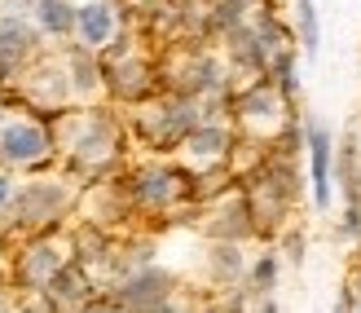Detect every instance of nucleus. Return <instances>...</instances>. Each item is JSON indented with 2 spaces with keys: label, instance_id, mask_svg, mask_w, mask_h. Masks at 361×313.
<instances>
[{
  "label": "nucleus",
  "instance_id": "nucleus-9",
  "mask_svg": "<svg viewBox=\"0 0 361 313\" xmlns=\"http://www.w3.org/2000/svg\"><path fill=\"white\" fill-rule=\"evenodd\" d=\"M282 93H278V84L274 80H264V84H251L247 93L238 98V115L243 119H274L278 110H282Z\"/></svg>",
  "mask_w": 361,
  "mask_h": 313
},
{
  "label": "nucleus",
  "instance_id": "nucleus-16",
  "mask_svg": "<svg viewBox=\"0 0 361 313\" xmlns=\"http://www.w3.org/2000/svg\"><path fill=\"white\" fill-rule=\"evenodd\" d=\"M304 247H309V243H304V234L300 230H291V234H286V261H304Z\"/></svg>",
  "mask_w": 361,
  "mask_h": 313
},
{
  "label": "nucleus",
  "instance_id": "nucleus-17",
  "mask_svg": "<svg viewBox=\"0 0 361 313\" xmlns=\"http://www.w3.org/2000/svg\"><path fill=\"white\" fill-rule=\"evenodd\" d=\"M13 194H18V190H13V177H9V172H0V212L13 208Z\"/></svg>",
  "mask_w": 361,
  "mask_h": 313
},
{
  "label": "nucleus",
  "instance_id": "nucleus-2",
  "mask_svg": "<svg viewBox=\"0 0 361 313\" xmlns=\"http://www.w3.org/2000/svg\"><path fill=\"white\" fill-rule=\"evenodd\" d=\"M49 155V133L31 119H9L0 124V159L18 163V168H31Z\"/></svg>",
  "mask_w": 361,
  "mask_h": 313
},
{
  "label": "nucleus",
  "instance_id": "nucleus-6",
  "mask_svg": "<svg viewBox=\"0 0 361 313\" xmlns=\"http://www.w3.org/2000/svg\"><path fill=\"white\" fill-rule=\"evenodd\" d=\"M115 27H119V18H115L111 0H88V5H80V23H75L80 45H88V49L111 45L115 40Z\"/></svg>",
  "mask_w": 361,
  "mask_h": 313
},
{
  "label": "nucleus",
  "instance_id": "nucleus-7",
  "mask_svg": "<svg viewBox=\"0 0 361 313\" xmlns=\"http://www.w3.org/2000/svg\"><path fill=\"white\" fill-rule=\"evenodd\" d=\"M31 18H35V27L44 35H71L75 23H80V9L71 5V0H35Z\"/></svg>",
  "mask_w": 361,
  "mask_h": 313
},
{
  "label": "nucleus",
  "instance_id": "nucleus-1",
  "mask_svg": "<svg viewBox=\"0 0 361 313\" xmlns=\"http://www.w3.org/2000/svg\"><path fill=\"white\" fill-rule=\"evenodd\" d=\"M304 155H309V177H313V208H331V172H335V133L322 119L304 124Z\"/></svg>",
  "mask_w": 361,
  "mask_h": 313
},
{
  "label": "nucleus",
  "instance_id": "nucleus-20",
  "mask_svg": "<svg viewBox=\"0 0 361 313\" xmlns=\"http://www.w3.org/2000/svg\"><path fill=\"white\" fill-rule=\"evenodd\" d=\"M357 313H361V305H357Z\"/></svg>",
  "mask_w": 361,
  "mask_h": 313
},
{
  "label": "nucleus",
  "instance_id": "nucleus-12",
  "mask_svg": "<svg viewBox=\"0 0 361 313\" xmlns=\"http://www.w3.org/2000/svg\"><path fill=\"white\" fill-rule=\"evenodd\" d=\"M66 66H71V88H75V93H97V84H102L106 71H97V58L88 53V45L71 49L66 53Z\"/></svg>",
  "mask_w": 361,
  "mask_h": 313
},
{
  "label": "nucleus",
  "instance_id": "nucleus-4",
  "mask_svg": "<svg viewBox=\"0 0 361 313\" xmlns=\"http://www.w3.org/2000/svg\"><path fill=\"white\" fill-rule=\"evenodd\" d=\"M172 199H185V186H180L176 168H141L133 177V203H141V208H168Z\"/></svg>",
  "mask_w": 361,
  "mask_h": 313
},
{
  "label": "nucleus",
  "instance_id": "nucleus-3",
  "mask_svg": "<svg viewBox=\"0 0 361 313\" xmlns=\"http://www.w3.org/2000/svg\"><path fill=\"white\" fill-rule=\"evenodd\" d=\"M62 208H66V190L58 181H35V186L13 194V212H18L23 225H44V220L58 216Z\"/></svg>",
  "mask_w": 361,
  "mask_h": 313
},
{
  "label": "nucleus",
  "instance_id": "nucleus-10",
  "mask_svg": "<svg viewBox=\"0 0 361 313\" xmlns=\"http://www.w3.org/2000/svg\"><path fill=\"white\" fill-rule=\"evenodd\" d=\"M58 269H62V256H58V247H53V243H35V247H27V256H23V278H27V283L49 287Z\"/></svg>",
  "mask_w": 361,
  "mask_h": 313
},
{
  "label": "nucleus",
  "instance_id": "nucleus-11",
  "mask_svg": "<svg viewBox=\"0 0 361 313\" xmlns=\"http://www.w3.org/2000/svg\"><path fill=\"white\" fill-rule=\"evenodd\" d=\"M229 128L225 124H198L194 133L185 137V150L194 155V159H221L225 150H229Z\"/></svg>",
  "mask_w": 361,
  "mask_h": 313
},
{
  "label": "nucleus",
  "instance_id": "nucleus-15",
  "mask_svg": "<svg viewBox=\"0 0 361 313\" xmlns=\"http://www.w3.org/2000/svg\"><path fill=\"white\" fill-rule=\"evenodd\" d=\"M278 273H282V261L274 252H264L256 265H251V283H256L260 291H274V283H278Z\"/></svg>",
  "mask_w": 361,
  "mask_h": 313
},
{
  "label": "nucleus",
  "instance_id": "nucleus-14",
  "mask_svg": "<svg viewBox=\"0 0 361 313\" xmlns=\"http://www.w3.org/2000/svg\"><path fill=\"white\" fill-rule=\"evenodd\" d=\"M212 273H216L221 283L243 278V252L233 247V243H216V247H212Z\"/></svg>",
  "mask_w": 361,
  "mask_h": 313
},
{
  "label": "nucleus",
  "instance_id": "nucleus-5",
  "mask_svg": "<svg viewBox=\"0 0 361 313\" xmlns=\"http://www.w3.org/2000/svg\"><path fill=\"white\" fill-rule=\"evenodd\" d=\"M168 287H172V278L164 269H141V273H133V278L119 287V305L133 309V313H150L154 305L168 300Z\"/></svg>",
  "mask_w": 361,
  "mask_h": 313
},
{
  "label": "nucleus",
  "instance_id": "nucleus-8",
  "mask_svg": "<svg viewBox=\"0 0 361 313\" xmlns=\"http://www.w3.org/2000/svg\"><path fill=\"white\" fill-rule=\"evenodd\" d=\"M35 45H40V27H31L27 13H0V49L9 53H31Z\"/></svg>",
  "mask_w": 361,
  "mask_h": 313
},
{
  "label": "nucleus",
  "instance_id": "nucleus-18",
  "mask_svg": "<svg viewBox=\"0 0 361 313\" xmlns=\"http://www.w3.org/2000/svg\"><path fill=\"white\" fill-rule=\"evenodd\" d=\"M331 313H357V296H353V291H344V300H339Z\"/></svg>",
  "mask_w": 361,
  "mask_h": 313
},
{
  "label": "nucleus",
  "instance_id": "nucleus-19",
  "mask_svg": "<svg viewBox=\"0 0 361 313\" xmlns=\"http://www.w3.org/2000/svg\"><path fill=\"white\" fill-rule=\"evenodd\" d=\"M256 313H278V305H274V300H264V305H260Z\"/></svg>",
  "mask_w": 361,
  "mask_h": 313
},
{
  "label": "nucleus",
  "instance_id": "nucleus-13",
  "mask_svg": "<svg viewBox=\"0 0 361 313\" xmlns=\"http://www.w3.org/2000/svg\"><path fill=\"white\" fill-rule=\"evenodd\" d=\"M295 35H300V45H304V58H317V49H322L317 0H295Z\"/></svg>",
  "mask_w": 361,
  "mask_h": 313
}]
</instances>
